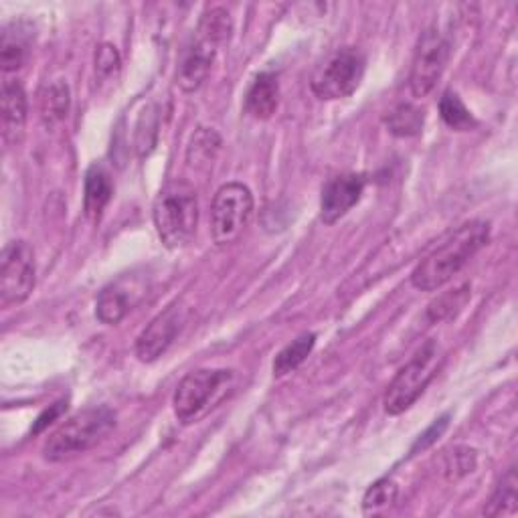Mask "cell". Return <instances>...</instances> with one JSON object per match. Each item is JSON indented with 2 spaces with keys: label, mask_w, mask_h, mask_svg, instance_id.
I'll return each mask as SVG.
<instances>
[{
  "label": "cell",
  "mask_w": 518,
  "mask_h": 518,
  "mask_svg": "<svg viewBox=\"0 0 518 518\" xmlns=\"http://www.w3.org/2000/svg\"><path fill=\"white\" fill-rule=\"evenodd\" d=\"M488 237L490 225L486 221H470L462 225L444 245L431 251L413 270V288L421 292H434L446 286L488 243Z\"/></svg>",
  "instance_id": "6da1fadb"
},
{
  "label": "cell",
  "mask_w": 518,
  "mask_h": 518,
  "mask_svg": "<svg viewBox=\"0 0 518 518\" xmlns=\"http://www.w3.org/2000/svg\"><path fill=\"white\" fill-rule=\"evenodd\" d=\"M116 427V413L108 405L88 407L61 423L43 446L49 462H63L90 452L104 442Z\"/></svg>",
  "instance_id": "7a4b0ae2"
},
{
  "label": "cell",
  "mask_w": 518,
  "mask_h": 518,
  "mask_svg": "<svg viewBox=\"0 0 518 518\" xmlns=\"http://www.w3.org/2000/svg\"><path fill=\"white\" fill-rule=\"evenodd\" d=\"M152 219L160 241L168 249H179L191 243L199 225V199L187 181L166 183L152 207Z\"/></svg>",
  "instance_id": "3957f363"
},
{
  "label": "cell",
  "mask_w": 518,
  "mask_h": 518,
  "mask_svg": "<svg viewBox=\"0 0 518 518\" xmlns=\"http://www.w3.org/2000/svg\"><path fill=\"white\" fill-rule=\"evenodd\" d=\"M442 351L436 340H427L411 357V361L395 375L383 397V407L389 415L405 413L434 381L442 367Z\"/></svg>",
  "instance_id": "277c9868"
},
{
  "label": "cell",
  "mask_w": 518,
  "mask_h": 518,
  "mask_svg": "<svg viewBox=\"0 0 518 518\" xmlns=\"http://www.w3.org/2000/svg\"><path fill=\"white\" fill-rule=\"evenodd\" d=\"M367 59L357 47L334 51L314 73L312 92L320 100H342L353 96L365 77Z\"/></svg>",
  "instance_id": "5b68a950"
},
{
  "label": "cell",
  "mask_w": 518,
  "mask_h": 518,
  "mask_svg": "<svg viewBox=\"0 0 518 518\" xmlns=\"http://www.w3.org/2000/svg\"><path fill=\"white\" fill-rule=\"evenodd\" d=\"M253 215V195L241 183L223 185L211 205V237L217 247L239 239Z\"/></svg>",
  "instance_id": "8992f818"
},
{
  "label": "cell",
  "mask_w": 518,
  "mask_h": 518,
  "mask_svg": "<svg viewBox=\"0 0 518 518\" xmlns=\"http://www.w3.org/2000/svg\"><path fill=\"white\" fill-rule=\"evenodd\" d=\"M35 274L33 247L23 239L11 241L0 259V304L9 308L29 300L35 290Z\"/></svg>",
  "instance_id": "52a82bcc"
},
{
  "label": "cell",
  "mask_w": 518,
  "mask_h": 518,
  "mask_svg": "<svg viewBox=\"0 0 518 518\" xmlns=\"http://www.w3.org/2000/svg\"><path fill=\"white\" fill-rule=\"evenodd\" d=\"M450 51V41L436 27L427 29L421 35L409 75V85L415 98H425L434 92L450 61Z\"/></svg>",
  "instance_id": "ba28073f"
},
{
  "label": "cell",
  "mask_w": 518,
  "mask_h": 518,
  "mask_svg": "<svg viewBox=\"0 0 518 518\" xmlns=\"http://www.w3.org/2000/svg\"><path fill=\"white\" fill-rule=\"evenodd\" d=\"M229 379L231 371L225 369H199L189 373L172 397V409H175L179 421L191 423L199 419Z\"/></svg>",
  "instance_id": "9c48e42d"
},
{
  "label": "cell",
  "mask_w": 518,
  "mask_h": 518,
  "mask_svg": "<svg viewBox=\"0 0 518 518\" xmlns=\"http://www.w3.org/2000/svg\"><path fill=\"white\" fill-rule=\"evenodd\" d=\"M187 322V308L183 304H172L164 312H160L138 336L136 340V357L142 363L158 361L175 342L179 332Z\"/></svg>",
  "instance_id": "30bf717a"
},
{
  "label": "cell",
  "mask_w": 518,
  "mask_h": 518,
  "mask_svg": "<svg viewBox=\"0 0 518 518\" xmlns=\"http://www.w3.org/2000/svg\"><path fill=\"white\" fill-rule=\"evenodd\" d=\"M148 286L140 276H122L106 286L96 302V316L102 324H120L148 294Z\"/></svg>",
  "instance_id": "8fae6325"
},
{
  "label": "cell",
  "mask_w": 518,
  "mask_h": 518,
  "mask_svg": "<svg viewBox=\"0 0 518 518\" xmlns=\"http://www.w3.org/2000/svg\"><path fill=\"white\" fill-rule=\"evenodd\" d=\"M367 179L357 172H347L330 179L320 197V219L326 225L338 223L363 197Z\"/></svg>",
  "instance_id": "7c38bea8"
},
{
  "label": "cell",
  "mask_w": 518,
  "mask_h": 518,
  "mask_svg": "<svg viewBox=\"0 0 518 518\" xmlns=\"http://www.w3.org/2000/svg\"><path fill=\"white\" fill-rule=\"evenodd\" d=\"M217 47V43L201 35H195V39L187 45L177 69V85L183 92L193 94L205 83L215 61Z\"/></svg>",
  "instance_id": "4fadbf2b"
},
{
  "label": "cell",
  "mask_w": 518,
  "mask_h": 518,
  "mask_svg": "<svg viewBox=\"0 0 518 518\" xmlns=\"http://www.w3.org/2000/svg\"><path fill=\"white\" fill-rule=\"evenodd\" d=\"M0 110H3V138L7 144H21L27 126V94L21 81L7 79L0 92Z\"/></svg>",
  "instance_id": "5bb4252c"
},
{
  "label": "cell",
  "mask_w": 518,
  "mask_h": 518,
  "mask_svg": "<svg viewBox=\"0 0 518 518\" xmlns=\"http://www.w3.org/2000/svg\"><path fill=\"white\" fill-rule=\"evenodd\" d=\"M280 83L274 73H259L245 96V112L255 120H270L278 108Z\"/></svg>",
  "instance_id": "9a60e30c"
},
{
  "label": "cell",
  "mask_w": 518,
  "mask_h": 518,
  "mask_svg": "<svg viewBox=\"0 0 518 518\" xmlns=\"http://www.w3.org/2000/svg\"><path fill=\"white\" fill-rule=\"evenodd\" d=\"M114 195V183L110 172L102 164H92L85 172L83 211L90 219H100Z\"/></svg>",
  "instance_id": "2e32d148"
},
{
  "label": "cell",
  "mask_w": 518,
  "mask_h": 518,
  "mask_svg": "<svg viewBox=\"0 0 518 518\" xmlns=\"http://www.w3.org/2000/svg\"><path fill=\"white\" fill-rule=\"evenodd\" d=\"M69 108H71V92L67 81L63 79L49 81L39 96V112L45 126L53 128L61 124L67 118Z\"/></svg>",
  "instance_id": "e0dca14e"
},
{
  "label": "cell",
  "mask_w": 518,
  "mask_h": 518,
  "mask_svg": "<svg viewBox=\"0 0 518 518\" xmlns=\"http://www.w3.org/2000/svg\"><path fill=\"white\" fill-rule=\"evenodd\" d=\"M27 53H29L27 35L21 31V27H17V23L7 25L3 29V39H0V67H3L5 73L21 69L23 63L27 61Z\"/></svg>",
  "instance_id": "ac0fdd59"
},
{
  "label": "cell",
  "mask_w": 518,
  "mask_h": 518,
  "mask_svg": "<svg viewBox=\"0 0 518 518\" xmlns=\"http://www.w3.org/2000/svg\"><path fill=\"white\" fill-rule=\"evenodd\" d=\"M221 136L213 128H197L191 136L189 148H187V162L193 168H209L219 150H221Z\"/></svg>",
  "instance_id": "d6986e66"
},
{
  "label": "cell",
  "mask_w": 518,
  "mask_h": 518,
  "mask_svg": "<svg viewBox=\"0 0 518 518\" xmlns=\"http://www.w3.org/2000/svg\"><path fill=\"white\" fill-rule=\"evenodd\" d=\"M316 344V334L314 332H304L300 334L294 342H290L286 349H282L274 361V375L276 377H286L288 373L296 371L312 353Z\"/></svg>",
  "instance_id": "ffe728a7"
},
{
  "label": "cell",
  "mask_w": 518,
  "mask_h": 518,
  "mask_svg": "<svg viewBox=\"0 0 518 518\" xmlns=\"http://www.w3.org/2000/svg\"><path fill=\"white\" fill-rule=\"evenodd\" d=\"M423 122H425L423 110H419L413 104H399L385 118L389 132L395 136H401V138L417 136L423 130Z\"/></svg>",
  "instance_id": "44dd1931"
},
{
  "label": "cell",
  "mask_w": 518,
  "mask_h": 518,
  "mask_svg": "<svg viewBox=\"0 0 518 518\" xmlns=\"http://www.w3.org/2000/svg\"><path fill=\"white\" fill-rule=\"evenodd\" d=\"M518 494H516V470L514 466L508 468V472L502 476L498 486L494 488L488 504L484 506V514L488 516H500V514H512L516 510Z\"/></svg>",
  "instance_id": "7402d4cb"
},
{
  "label": "cell",
  "mask_w": 518,
  "mask_h": 518,
  "mask_svg": "<svg viewBox=\"0 0 518 518\" xmlns=\"http://www.w3.org/2000/svg\"><path fill=\"white\" fill-rule=\"evenodd\" d=\"M440 116L446 122L448 128L456 132H470L478 126L472 112L466 108V104L460 100L456 92H446L440 100Z\"/></svg>",
  "instance_id": "603a6c76"
},
{
  "label": "cell",
  "mask_w": 518,
  "mask_h": 518,
  "mask_svg": "<svg viewBox=\"0 0 518 518\" xmlns=\"http://www.w3.org/2000/svg\"><path fill=\"white\" fill-rule=\"evenodd\" d=\"M231 31H233L231 15H229V11H225L221 7H215V9H209L207 13H203L199 27H197V35H201L217 45H223L231 37Z\"/></svg>",
  "instance_id": "cb8c5ba5"
},
{
  "label": "cell",
  "mask_w": 518,
  "mask_h": 518,
  "mask_svg": "<svg viewBox=\"0 0 518 518\" xmlns=\"http://www.w3.org/2000/svg\"><path fill=\"white\" fill-rule=\"evenodd\" d=\"M468 300H470V288L462 286L458 290H452V292L440 296L436 302H431L429 308H427V316H429V320H434V322L452 318L466 306Z\"/></svg>",
  "instance_id": "d4e9b609"
},
{
  "label": "cell",
  "mask_w": 518,
  "mask_h": 518,
  "mask_svg": "<svg viewBox=\"0 0 518 518\" xmlns=\"http://www.w3.org/2000/svg\"><path fill=\"white\" fill-rule=\"evenodd\" d=\"M399 496V486L389 480V478H383V480H377L365 494L363 498V508L365 512H381L383 508L391 506Z\"/></svg>",
  "instance_id": "484cf974"
},
{
  "label": "cell",
  "mask_w": 518,
  "mask_h": 518,
  "mask_svg": "<svg viewBox=\"0 0 518 518\" xmlns=\"http://www.w3.org/2000/svg\"><path fill=\"white\" fill-rule=\"evenodd\" d=\"M478 462V452L472 448H454L446 456V478L456 482L468 476Z\"/></svg>",
  "instance_id": "4316f807"
},
{
  "label": "cell",
  "mask_w": 518,
  "mask_h": 518,
  "mask_svg": "<svg viewBox=\"0 0 518 518\" xmlns=\"http://www.w3.org/2000/svg\"><path fill=\"white\" fill-rule=\"evenodd\" d=\"M156 130H158V118H156L154 110L148 108V110H144L140 124H138V132H136V148H138L140 156L148 154L154 148Z\"/></svg>",
  "instance_id": "83f0119b"
},
{
  "label": "cell",
  "mask_w": 518,
  "mask_h": 518,
  "mask_svg": "<svg viewBox=\"0 0 518 518\" xmlns=\"http://www.w3.org/2000/svg\"><path fill=\"white\" fill-rule=\"evenodd\" d=\"M122 65L120 53L112 43H102L96 51V73L100 79H110L112 75H118Z\"/></svg>",
  "instance_id": "f1b7e54d"
},
{
  "label": "cell",
  "mask_w": 518,
  "mask_h": 518,
  "mask_svg": "<svg viewBox=\"0 0 518 518\" xmlns=\"http://www.w3.org/2000/svg\"><path fill=\"white\" fill-rule=\"evenodd\" d=\"M448 425H450V415H444V417L436 419V421L431 423V425L423 431V434L419 436V440H417L415 446L411 448V454H417L419 450L423 452V450H427L431 444H436V442L440 440V436L448 429Z\"/></svg>",
  "instance_id": "f546056e"
},
{
  "label": "cell",
  "mask_w": 518,
  "mask_h": 518,
  "mask_svg": "<svg viewBox=\"0 0 518 518\" xmlns=\"http://www.w3.org/2000/svg\"><path fill=\"white\" fill-rule=\"evenodd\" d=\"M65 405L67 403H55L53 407H49V409H45L41 415H39V419H37V423H35V427H33V434H41V431L45 429V427H49L57 417H61V413L65 411Z\"/></svg>",
  "instance_id": "4dcf8cb0"
}]
</instances>
